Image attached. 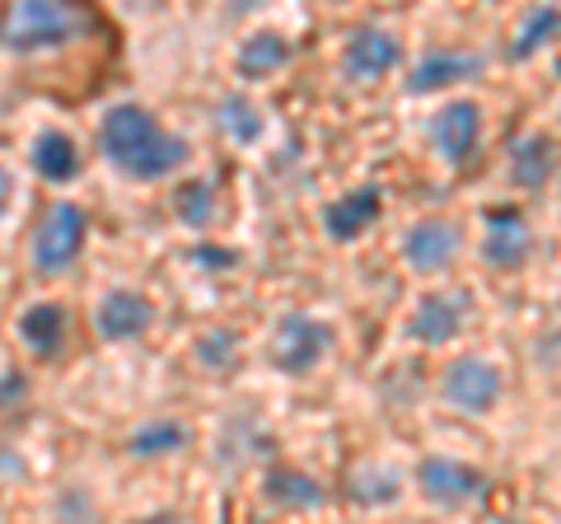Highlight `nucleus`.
Segmentation results:
<instances>
[{
	"instance_id": "25",
	"label": "nucleus",
	"mask_w": 561,
	"mask_h": 524,
	"mask_svg": "<svg viewBox=\"0 0 561 524\" xmlns=\"http://www.w3.org/2000/svg\"><path fill=\"white\" fill-rule=\"evenodd\" d=\"M10 197H14V183H10V173L0 169V216H5V206H10Z\"/></svg>"
},
{
	"instance_id": "18",
	"label": "nucleus",
	"mask_w": 561,
	"mask_h": 524,
	"mask_svg": "<svg viewBox=\"0 0 561 524\" xmlns=\"http://www.w3.org/2000/svg\"><path fill=\"white\" fill-rule=\"evenodd\" d=\"M61 328H66V314L57 305H33L24 319H20V333L38 356H51L61 346Z\"/></svg>"
},
{
	"instance_id": "5",
	"label": "nucleus",
	"mask_w": 561,
	"mask_h": 524,
	"mask_svg": "<svg viewBox=\"0 0 561 524\" xmlns=\"http://www.w3.org/2000/svg\"><path fill=\"white\" fill-rule=\"evenodd\" d=\"M445 398L459 412H491L496 408V398H501V375H496V365L482 361V356H463V361H454L449 365V375H445Z\"/></svg>"
},
{
	"instance_id": "23",
	"label": "nucleus",
	"mask_w": 561,
	"mask_h": 524,
	"mask_svg": "<svg viewBox=\"0 0 561 524\" xmlns=\"http://www.w3.org/2000/svg\"><path fill=\"white\" fill-rule=\"evenodd\" d=\"M173 445H183V426H173V422H160V426H146V431H136V435H131V449H136V454L173 449Z\"/></svg>"
},
{
	"instance_id": "12",
	"label": "nucleus",
	"mask_w": 561,
	"mask_h": 524,
	"mask_svg": "<svg viewBox=\"0 0 561 524\" xmlns=\"http://www.w3.org/2000/svg\"><path fill=\"white\" fill-rule=\"evenodd\" d=\"M150 319H154V309L146 295H136V291H113V295H103V305H99V333L108 342L146 333Z\"/></svg>"
},
{
	"instance_id": "10",
	"label": "nucleus",
	"mask_w": 561,
	"mask_h": 524,
	"mask_svg": "<svg viewBox=\"0 0 561 524\" xmlns=\"http://www.w3.org/2000/svg\"><path fill=\"white\" fill-rule=\"evenodd\" d=\"M463 319H468L463 295H454V291L426 295V300L416 305V314H412V338H416V342L440 346V342H449V338H459Z\"/></svg>"
},
{
	"instance_id": "16",
	"label": "nucleus",
	"mask_w": 561,
	"mask_h": 524,
	"mask_svg": "<svg viewBox=\"0 0 561 524\" xmlns=\"http://www.w3.org/2000/svg\"><path fill=\"white\" fill-rule=\"evenodd\" d=\"M472 71H478V57H426L412 71V90L416 94H426V90H445V84H459V80H468Z\"/></svg>"
},
{
	"instance_id": "15",
	"label": "nucleus",
	"mask_w": 561,
	"mask_h": 524,
	"mask_svg": "<svg viewBox=\"0 0 561 524\" xmlns=\"http://www.w3.org/2000/svg\"><path fill=\"white\" fill-rule=\"evenodd\" d=\"M286 57H290V43L280 38V33L262 29V33H253V38L239 47V71L253 76V80H262V76L280 71V61H286Z\"/></svg>"
},
{
	"instance_id": "3",
	"label": "nucleus",
	"mask_w": 561,
	"mask_h": 524,
	"mask_svg": "<svg viewBox=\"0 0 561 524\" xmlns=\"http://www.w3.org/2000/svg\"><path fill=\"white\" fill-rule=\"evenodd\" d=\"M328 346H332L328 323L309 319V314H290V319H280V323H276V346H272L276 371L305 375V371H313V365L328 356Z\"/></svg>"
},
{
	"instance_id": "2",
	"label": "nucleus",
	"mask_w": 561,
	"mask_h": 524,
	"mask_svg": "<svg viewBox=\"0 0 561 524\" xmlns=\"http://www.w3.org/2000/svg\"><path fill=\"white\" fill-rule=\"evenodd\" d=\"M76 33V10L66 0H14L10 24H5V47L10 52H43L57 47Z\"/></svg>"
},
{
	"instance_id": "4",
	"label": "nucleus",
	"mask_w": 561,
	"mask_h": 524,
	"mask_svg": "<svg viewBox=\"0 0 561 524\" xmlns=\"http://www.w3.org/2000/svg\"><path fill=\"white\" fill-rule=\"evenodd\" d=\"M80 243H84V212L61 202V206H51L47 220L38 225V235H33V258H38L43 272H61L80 253Z\"/></svg>"
},
{
	"instance_id": "24",
	"label": "nucleus",
	"mask_w": 561,
	"mask_h": 524,
	"mask_svg": "<svg viewBox=\"0 0 561 524\" xmlns=\"http://www.w3.org/2000/svg\"><path fill=\"white\" fill-rule=\"evenodd\" d=\"M179 206H183V220L187 225H206L210 220V187L206 183H187Z\"/></svg>"
},
{
	"instance_id": "11",
	"label": "nucleus",
	"mask_w": 561,
	"mask_h": 524,
	"mask_svg": "<svg viewBox=\"0 0 561 524\" xmlns=\"http://www.w3.org/2000/svg\"><path fill=\"white\" fill-rule=\"evenodd\" d=\"M402 57V47L389 29H360L346 47V76L351 80H379L383 71H393Z\"/></svg>"
},
{
	"instance_id": "1",
	"label": "nucleus",
	"mask_w": 561,
	"mask_h": 524,
	"mask_svg": "<svg viewBox=\"0 0 561 524\" xmlns=\"http://www.w3.org/2000/svg\"><path fill=\"white\" fill-rule=\"evenodd\" d=\"M103 155L131 179H164L187 160V146L179 136H169L160 122H154L146 109L136 103H122L103 117Z\"/></svg>"
},
{
	"instance_id": "9",
	"label": "nucleus",
	"mask_w": 561,
	"mask_h": 524,
	"mask_svg": "<svg viewBox=\"0 0 561 524\" xmlns=\"http://www.w3.org/2000/svg\"><path fill=\"white\" fill-rule=\"evenodd\" d=\"M529 249H534V235H529V225H524V216L515 212V206H491L486 212V243H482L491 267L515 272V267H524Z\"/></svg>"
},
{
	"instance_id": "20",
	"label": "nucleus",
	"mask_w": 561,
	"mask_h": 524,
	"mask_svg": "<svg viewBox=\"0 0 561 524\" xmlns=\"http://www.w3.org/2000/svg\"><path fill=\"white\" fill-rule=\"evenodd\" d=\"M220 122H225V132L234 136V141H257L262 136V113L253 109L249 99H225V109H220Z\"/></svg>"
},
{
	"instance_id": "17",
	"label": "nucleus",
	"mask_w": 561,
	"mask_h": 524,
	"mask_svg": "<svg viewBox=\"0 0 561 524\" xmlns=\"http://www.w3.org/2000/svg\"><path fill=\"white\" fill-rule=\"evenodd\" d=\"M33 164H38L43 179L66 183L70 173H76L80 155H76V146H70V136H61V132H43V136H38V146H33Z\"/></svg>"
},
{
	"instance_id": "21",
	"label": "nucleus",
	"mask_w": 561,
	"mask_h": 524,
	"mask_svg": "<svg viewBox=\"0 0 561 524\" xmlns=\"http://www.w3.org/2000/svg\"><path fill=\"white\" fill-rule=\"evenodd\" d=\"M351 497H360V501H393L398 497V474L393 468H360L356 478H351Z\"/></svg>"
},
{
	"instance_id": "7",
	"label": "nucleus",
	"mask_w": 561,
	"mask_h": 524,
	"mask_svg": "<svg viewBox=\"0 0 561 524\" xmlns=\"http://www.w3.org/2000/svg\"><path fill=\"white\" fill-rule=\"evenodd\" d=\"M431 136H435V150L445 155L449 164H463L472 160V150L482 141V109L478 103H445L431 122Z\"/></svg>"
},
{
	"instance_id": "13",
	"label": "nucleus",
	"mask_w": 561,
	"mask_h": 524,
	"mask_svg": "<svg viewBox=\"0 0 561 524\" xmlns=\"http://www.w3.org/2000/svg\"><path fill=\"white\" fill-rule=\"evenodd\" d=\"M511 169H515V183L519 187H542L552 179V169H557V141L552 136H524V141L511 150Z\"/></svg>"
},
{
	"instance_id": "6",
	"label": "nucleus",
	"mask_w": 561,
	"mask_h": 524,
	"mask_svg": "<svg viewBox=\"0 0 561 524\" xmlns=\"http://www.w3.org/2000/svg\"><path fill=\"white\" fill-rule=\"evenodd\" d=\"M416 482H421V492H426L431 501H440V505H468V501H478L486 492V478L478 474V468H468L459 459H445V454H431V459L416 468Z\"/></svg>"
},
{
	"instance_id": "14",
	"label": "nucleus",
	"mask_w": 561,
	"mask_h": 524,
	"mask_svg": "<svg viewBox=\"0 0 561 524\" xmlns=\"http://www.w3.org/2000/svg\"><path fill=\"white\" fill-rule=\"evenodd\" d=\"M375 216H379V192L375 187H360V192H346L342 202H332L323 220H328V235L332 239H356Z\"/></svg>"
},
{
	"instance_id": "22",
	"label": "nucleus",
	"mask_w": 561,
	"mask_h": 524,
	"mask_svg": "<svg viewBox=\"0 0 561 524\" xmlns=\"http://www.w3.org/2000/svg\"><path fill=\"white\" fill-rule=\"evenodd\" d=\"M557 29H561V10H557V5L534 10V14H529V24H524V33L515 38V57H529L534 47H542L548 38H557Z\"/></svg>"
},
{
	"instance_id": "8",
	"label": "nucleus",
	"mask_w": 561,
	"mask_h": 524,
	"mask_svg": "<svg viewBox=\"0 0 561 524\" xmlns=\"http://www.w3.org/2000/svg\"><path fill=\"white\" fill-rule=\"evenodd\" d=\"M459 225L449 220H421L408 230V239H402V258H408L412 272H445L454 258H459Z\"/></svg>"
},
{
	"instance_id": "19",
	"label": "nucleus",
	"mask_w": 561,
	"mask_h": 524,
	"mask_svg": "<svg viewBox=\"0 0 561 524\" xmlns=\"http://www.w3.org/2000/svg\"><path fill=\"white\" fill-rule=\"evenodd\" d=\"M267 497L276 505H323V487L309 482L305 474H272Z\"/></svg>"
}]
</instances>
